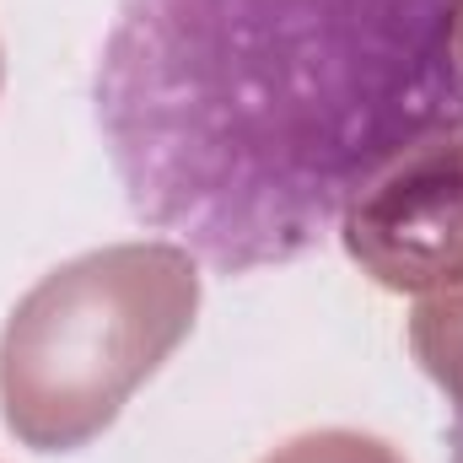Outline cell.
I'll list each match as a JSON object with an SVG mask.
<instances>
[{
    "mask_svg": "<svg viewBox=\"0 0 463 463\" xmlns=\"http://www.w3.org/2000/svg\"><path fill=\"white\" fill-rule=\"evenodd\" d=\"M463 0H124L92 114L129 211L216 275L297 264L463 124Z\"/></svg>",
    "mask_w": 463,
    "mask_h": 463,
    "instance_id": "obj_1",
    "label": "cell"
},
{
    "mask_svg": "<svg viewBox=\"0 0 463 463\" xmlns=\"http://www.w3.org/2000/svg\"><path fill=\"white\" fill-rule=\"evenodd\" d=\"M200 259L178 242H114L49 269L5 318L0 415L33 453L98 442L140 383L189 340Z\"/></svg>",
    "mask_w": 463,
    "mask_h": 463,
    "instance_id": "obj_2",
    "label": "cell"
},
{
    "mask_svg": "<svg viewBox=\"0 0 463 463\" xmlns=\"http://www.w3.org/2000/svg\"><path fill=\"white\" fill-rule=\"evenodd\" d=\"M340 242L388 291L442 297L463 286V124L399 156L340 222Z\"/></svg>",
    "mask_w": 463,
    "mask_h": 463,
    "instance_id": "obj_3",
    "label": "cell"
},
{
    "mask_svg": "<svg viewBox=\"0 0 463 463\" xmlns=\"http://www.w3.org/2000/svg\"><path fill=\"white\" fill-rule=\"evenodd\" d=\"M410 350L426 366V377L458 404L463 415V291L426 297L410 318Z\"/></svg>",
    "mask_w": 463,
    "mask_h": 463,
    "instance_id": "obj_4",
    "label": "cell"
},
{
    "mask_svg": "<svg viewBox=\"0 0 463 463\" xmlns=\"http://www.w3.org/2000/svg\"><path fill=\"white\" fill-rule=\"evenodd\" d=\"M264 463H404L399 448H388L383 437H366V431H307V437H291L286 448H275Z\"/></svg>",
    "mask_w": 463,
    "mask_h": 463,
    "instance_id": "obj_5",
    "label": "cell"
},
{
    "mask_svg": "<svg viewBox=\"0 0 463 463\" xmlns=\"http://www.w3.org/2000/svg\"><path fill=\"white\" fill-rule=\"evenodd\" d=\"M453 60H458V87H463V11H458V33H453Z\"/></svg>",
    "mask_w": 463,
    "mask_h": 463,
    "instance_id": "obj_6",
    "label": "cell"
},
{
    "mask_svg": "<svg viewBox=\"0 0 463 463\" xmlns=\"http://www.w3.org/2000/svg\"><path fill=\"white\" fill-rule=\"evenodd\" d=\"M448 463H463V415H458V426H453V458Z\"/></svg>",
    "mask_w": 463,
    "mask_h": 463,
    "instance_id": "obj_7",
    "label": "cell"
},
{
    "mask_svg": "<svg viewBox=\"0 0 463 463\" xmlns=\"http://www.w3.org/2000/svg\"><path fill=\"white\" fill-rule=\"evenodd\" d=\"M0 81H5V60H0Z\"/></svg>",
    "mask_w": 463,
    "mask_h": 463,
    "instance_id": "obj_8",
    "label": "cell"
}]
</instances>
